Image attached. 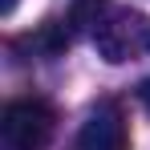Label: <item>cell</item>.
Here are the masks:
<instances>
[{"mask_svg":"<svg viewBox=\"0 0 150 150\" xmlns=\"http://www.w3.org/2000/svg\"><path fill=\"white\" fill-rule=\"evenodd\" d=\"M93 45L110 65L150 57V16L134 8H110L93 25Z\"/></svg>","mask_w":150,"mask_h":150,"instance_id":"obj_1","label":"cell"},{"mask_svg":"<svg viewBox=\"0 0 150 150\" xmlns=\"http://www.w3.org/2000/svg\"><path fill=\"white\" fill-rule=\"evenodd\" d=\"M0 130L8 150H45L57 130V110L45 98H16L4 105Z\"/></svg>","mask_w":150,"mask_h":150,"instance_id":"obj_2","label":"cell"},{"mask_svg":"<svg viewBox=\"0 0 150 150\" xmlns=\"http://www.w3.org/2000/svg\"><path fill=\"white\" fill-rule=\"evenodd\" d=\"M73 150H130V126L118 101H98L77 134Z\"/></svg>","mask_w":150,"mask_h":150,"instance_id":"obj_3","label":"cell"},{"mask_svg":"<svg viewBox=\"0 0 150 150\" xmlns=\"http://www.w3.org/2000/svg\"><path fill=\"white\" fill-rule=\"evenodd\" d=\"M138 98H142V105H146V110H150V77H146V81H142V85H138Z\"/></svg>","mask_w":150,"mask_h":150,"instance_id":"obj_4","label":"cell"},{"mask_svg":"<svg viewBox=\"0 0 150 150\" xmlns=\"http://www.w3.org/2000/svg\"><path fill=\"white\" fill-rule=\"evenodd\" d=\"M12 8H16V0H0V12H4V16H8Z\"/></svg>","mask_w":150,"mask_h":150,"instance_id":"obj_5","label":"cell"}]
</instances>
